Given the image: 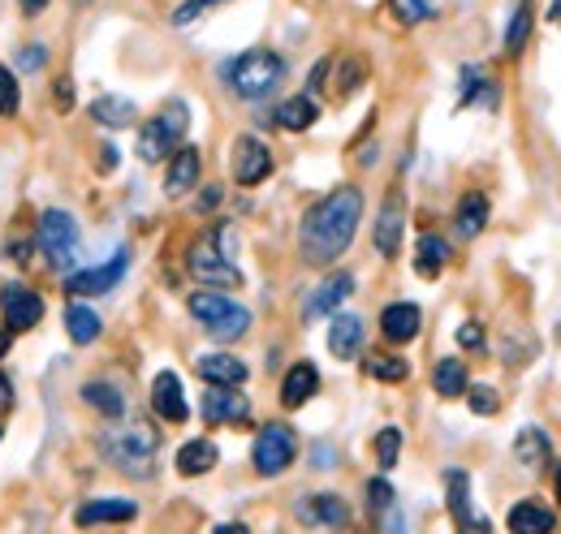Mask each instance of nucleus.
Segmentation results:
<instances>
[{"label": "nucleus", "mask_w": 561, "mask_h": 534, "mask_svg": "<svg viewBox=\"0 0 561 534\" xmlns=\"http://www.w3.org/2000/svg\"><path fill=\"white\" fill-rule=\"evenodd\" d=\"M367 375L380 380V384H402L411 375V362L407 358H393V353H371L367 358Z\"/></svg>", "instance_id": "37"}, {"label": "nucleus", "mask_w": 561, "mask_h": 534, "mask_svg": "<svg viewBox=\"0 0 561 534\" xmlns=\"http://www.w3.org/2000/svg\"><path fill=\"white\" fill-rule=\"evenodd\" d=\"M553 491H558V500H561V466H558V474H553Z\"/></svg>", "instance_id": "51"}, {"label": "nucleus", "mask_w": 561, "mask_h": 534, "mask_svg": "<svg viewBox=\"0 0 561 534\" xmlns=\"http://www.w3.org/2000/svg\"><path fill=\"white\" fill-rule=\"evenodd\" d=\"M44 53H48V48H39V44H31V48H22V57H18V66H22V69H39V66H44Z\"/></svg>", "instance_id": "45"}, {"label": "nucleus", "mask_w": 561, "mask_h": 534, "mask_svg": "<svg viewBox=\"0 0 561 534\" xmlns=\"http://www.w3.org/2000/svg\"><path fill=\"white\" fill-rule=\"evenodd\" d=\"M458 345H462V349H484V324H480V320H467V324L458 328Z\"/></svg>", "instance_id": "43"}, {"label": "nucleus", "mask_w": 561, "mask_h": 534, "mask_svg": "<svg viewBox=\"0 0 561 534\" xmlns=\"http://www.w3.org/2000/svg\"><path fill=\"white\" fill-rule=\"evenodd\" d=\"M307 522H316V526H329V531H342L346 522H351V509H346V500L342 496H307V504L298 509Z\"/></svg>", "instance_id": "24"}, {"label": "nucleus", "mask_w": 561, "mask_h": 534, "mask_svg": "<svg viewBox=\"0 0 561 534\" xmlns=\"http://www.w3.org/2000/svg\"><path fill=\"white\" fill-rule=\"evenodd\" d=\"M531 26H536V4H531V0H518L514 18H510V26H505V53H510V57L527 48V39H531Z\"/></svg>", "instance_id": "36"}, {"label": "nucleus", "mask_w": 561, "mask_h": 534, "mask_svg": "<svg viewBox=\"0 0 561 534\" xmlns=\"http://www.w3.org/2000/svg\"><path fill=\"white\" fill-rule=\"evenodd\" d=\"M420 324H423V315L415 302H393V306L380 311V333H385L389 345H407V340H415V336H420Z\"/></svg>", "instance_id": "18"}, {"label": "nucleus", "mask_w": 561, "mask_h": 534, "mask_svg": "<svg viewBox=\"0 0 561 534\" xmlns=\"http://www.w3.org/2000/svg\"><path fill=\"white\" fill-rule=\"evenodd\" d=\"M294 457H298V436H294V427H285V422H268V427L255 436L251 462H255V469H260L264 478L285 474V469L294 466Z\"/></svg>", "instance_id": "8"}, {"label": "nucleus", "mask_w": 561, "mask_h": 534, "mask_svg": "<svg viewBox=\"0 0 561 534\" xmlns=\"http://www.w3.org/2000/svg\"><path fill=\"white\" fill-rule=\"evenodd\" d=\"M18 104H22V95H18V82H13V73L0 66V117H13L18 113Z\"/></svg>", "instance_id": "42"}, {"label": "nucleus", "mask_w": 561, "mask_h": 534, "mask_svg": "<svg viewBox=\"0 0 561 534\" xmlns=\"http://www.w3.org/2000/svg\"><path fill=\"white\" fill-rule=\"evenodd\" d=\"M445 264H449V242L440 233H423L420 246H415V271L423 280H436L445 271Z\"/></svg>", "instance_id": "30"}, {"label": "nucleus", "mask_w": 561, "mask_h": 534, "mask_svg": "<svg viewBox=\"0 0 561 534\" xmlns=\"http://www.w3.org/2000/svg\"><path fill=\"white\" fill-rule=\"evenodd\" d=\"M432 388L440 397H467V367L458 358H440L432 371Z\"/></svg>", "instance_id": "35"}, {"label": "nucleus", "mask_w": 561, "mask_h": 534, "mask_svg": "<svg viewBox=\"0 0 561 534\" xmlns=\"http://www.w3.org/2000/svg\"><path fill=\"white\" fill-rule=\"evenodd\" d=\"M191 315L204 324V333L216 336V340H238L251 328V311L242 302H233L229 293H216V289H204V293H191Z\"/></svg>", "instance_id": "5"}, {"label": "nucleus", "mask_w": 561, "mask_h": 534, "mask_svg": "<svg viewBox=\"0 0 561 534\" xmlns=\"http://www.w3.org/2000/svg\"><path fill=\"white\" fill-rule=\"evenodd\" d=\"M186 126H191V108L182 100H169L147 126L139 130V160L142 164H160L164 155H173L186 138Z\"/></svg>", "instance_id": "6"}, {"label": "nucleus", "mask_w": 561, "mask_h": 534, "mask_svg": "<svg viewBox=\"0 0 561 534\" xmlns=\"http://www.w3.org/2000/svg\"><path fill=\"white\" fill-rule=\"evenodd\" d=\"M82 400H87L91 409L108 414V418H122V414H126V397H122V388H117V384H108V380H91V384H82Z\"/></svg>", "instance_id": "33"}, {"label": "nucleus", "mask_w": 561, "mask_h": 534, "mask_svg": "<svg viewBox=\"0 0 561 534\" xmlns=\"http://www.w3.org/2000/svg\"><path fill=\"white\" fill-rule=\"evenodd\" d=\"M186 267L199 285H211V289H238L242 285V271L233 264V229L229 224H216L208 229L191 255H186Z\"/></svg>", "instance_id": "3"}, {"label": "nucleus", "mask_w": 561, "mask_h": 534, "mask_svg": "<svg viewBox=\"0 0 561 534\" xmlns=\"http://www.w3.org/2000/svg\"><path fill=\"white\" fill-rule=\"evenodd\" d=\"M35 242H39V255L48 259L53 271H66V276H70L73 259H78V224H73L70 211H61V207L44 211Z\"/></svg>", "instance_id": "7"}, {"label": "nucleus", "mask_w": 561, "mask_h": 534, "mask_svg": "<svg viewBox=\"0 0 561 534\" xmlns=\"http://www.w3.org/2000/svg\"><path fill=\"white\" fill-rule=\"evenodd\" d=\"M0 320H4V333H31L44 320V298L31 285H4L0 289Z\"/></svg>", "instance_id": "10"}, {"label": "nucleus", "mask_w": 561, "mask_h": 534, "mask_svg": "<svg viewBox=\"0 0 561 534\" xmlns=\"http://www.w3.org/2000/svg\"><path fill=\"white\" fill-rule=\"evenodd\" d=\"M126 267H130V251L122 246V251H117L108 264L70 271V276H66V293H73V302H82V298H100V293H113V289L122 285Z\"/></svg>", "instance_id": "9"}, {"label": "nucleus", "mask_w": 561, "mask_h": 534, "mask_svg": "<svg viewBox=\"0 0 561 534\" xmlns=\"http://www.w3.org/2000/svg\"><path fill=\"white\" fill-rule=\"evenodd\" d=\"M4 409H13V384H9V375L0 371V414Z\"/></svg>", "instance_id": "46"}, {"label": "nucleus", "mask_w": 561, "mask_h": 534, "mask_svg": "<svg viewBox=\"0 0 561 534\" xmlns=\"http://www.w3.org/2000/svg\"><path fill=\"white\" fill-rule=\"evenodd\" d=\"M324 78H329V61H320L311 69V91H324Z\"/></svg>", "instance_id": "47"}, {"label": "nucleus", "mask_w": 561, "mask_h": 534, "mask_svg": "<svg viewBox=\"0 0 561 534\" xmlns=\"http://www.w3.org/2000/svg\"><path fill=\"white\" fill-rule=\"evenodd\" d=\"M549 22H561V0H553V4H549Z\"/></svg>", "instance_id": "49"}, {"label": "nucleus", "mask_w": 561, "mask_h": 534, "mask_svg": "<svg viewBox=\"0 0 561 534\" xmlns=\"http://www.w3.org/2000/svg\"><path fill=\"white\" fill-rule=\"evenodd\" d=\"M251 418V400L238 388H208L204 397V422L208 427H225V422H247Z\"/></svg>", "instance_id": "16"}, {"label": "nucleus", "mask_w": 561, "mask_h": 534, "mask_svg": "<svg viewBox=\"0 0 561 534\" xmlns=\"http://www.w3.org/2000/svg\"><path fill=\"white\" fill-rule=\"evenodd\" d=\"M211 534H247V526L242 522H225V526H216Z\"/></svg>", "instance_id": "48"}, {"label": "nucleus", "mask_w": 561, "mask_h": 534, "mask_svg": "<svg viewBox=\"0 0 561 534\" xmlns=\"http://www.w3.org/2000/svg\"><path fill=\"white\" fill-rule=\"evenodd\" d=\"M458 104H462V108H471V104L496 108V82H492L480 66H467L462 69V100H458Z\"/></svg>", "instance_id": "32"}, {"label": "nucleus", "mask_w": 561, "mask_h": 534, "mask_svg": "<svg viewBox=\"0 0 561 534\" xmlns=\"http://www.w3.org/2000/svg\"><path fill=\"white\" fill-rule=\"evenodd\" d=\"M220 78L229 82V91H233L238 100H264V95H273L280 86L285 61H280L277 53H268V48H251V53L225 61V66H220Z\"/></svg>", "instance_id": "4"}, {"label": "nucleus", "mask_w": 561, "mask_h": 534, "mask_svg": "<svg viewBox=\"0 0 561 534\" xmlns=\"http://www.w3.org/2000/svg\"><path fill=\"white\" fill-rule=\"evenodd\" d=\"M4 345H9V333H0V353H4Z\"/></svg>", "instance_id": "52"}, {"label": "nucleus", "mask_w": 561, "mask_h": 534, "mask_svg": "<svg viewBox=\"0 0 561 534\" xmlns=\"http://www.w3.org/2000/svg\"><path fill=\"white\" fill-rule=\"evenodd\" d=\"M139 518V504L135 500H122V496H104V500H87L73 522L78 526H113V522H135Z\"/></svg>", "instance_id": "15"}, {"label": "nucleus", "mask_w": 561, "mask_h": 534, "mask_svg": "<svg viewBox=\"0 0 561 534\" xmlns=\"http://www.w3.org/2000/svg\"><path fill=\"white\" fill-rule=\"evenodd\" d=\"M53 95H57V108H61V113H70L73 108V82L70 78H57V82H53Z\"/></svg>", "instance_id": "44"}, {"label": "nucleus", "mask_w": 561, "mask_h": 534, "mask_svg": "<svg viewBox=\"0 0 561 534\" xmlns=\"http://www.w3.org/2000/svg\"><path fill=\"white\" fill-rule=\"evenodd\" d=\"M389 9H393V18L402 26H420L436 13V0H389Z\"/></svg>", "instance_id": "38"}, {"label": "nucleus", "mask_w": 561, "mask_h": 534, "mask_svg": "<svg viewBox=\"0 0 561 534\" xmlns=\"http://www.w3.org/2000/svg\"><path fill=\"white\" fill-rule=\"evenodd\" d=\"M510 534H553L558 531V518H553V509H545L540 500H518L514 509H510Z\"/></svg>", "instance_id": "23"}, {"label": "nucleus", "mask_w": 561, "mask_h": 534, "mask_svg": "<svg viewBox=\"0 0 561 534\" xmlns=\"http://www.w3.org/2000/svg\"><path fill=\"white\" fill-rule=\"evenodd\" d=\"M320 121V108H316V100L311 95H294V100H285L277 108V126L289 134H302L311 130Z\"/></svg>", "instance_id": "31"}, {"label": "nucleus", "mask_w": 561, "mask_h": 534, "mask_svg": "<svg viewBox=\"0 0 561 534\" xmlns=\"http://www.w3.org/2000/svg\"><path fill=\"white\" fill-rule=\"evenodd\" d=\"M268 173H273V151H268V142L255 138V134H242V138L233 142V182H238V186H260V182H268Z\"/></svg>", "instance_id": "11"}, {"label": "nucleus", "mask_w": 561, "mask_h": 534, "mask_svg": "<svg viewBox=\"0 0 561 534\" xmlns=\"http://www.w3.org/2000/svg\"><path fill=\"white\" fill-rule=\"evenodd\" d=\"M151 409L164 418V422H186L191 418V405L182 397V380L173 375V371H160L156 380H151Z\"/></svg>", "instance_id": "14"}, {"label": "nucleus", "mask_w": 561, "mask_h": 534, "mask_svg": "<svg viewBox=\"0 0 561 534\" xmlns=\"http://www.w3.org/2000/svg\"><path fill=\"white\" fill-rule=\"evenodd\" d=\"M66 333H70L73 345H91L95 336L104 333V324H100V315H95L91 306L70 302V306H66Z\"/></svg>", "instance_id": "34"}, {"label": "nucleus", "mask_w": 561, "mask_h": 534, "mask_svg": "<svg viewBox=\"0 0 561 534\" xmlns=\"http://www.w3.org/2000/svg\"><path fill=\"white\" fill-rule=\"evenodd\" d=\"M100 449H104V457L122 469V474H130V478H151V469H156V449H160V431H156L147 418H130V422L104 431Z\"/></svg>", "instance_id": "2"}, {"label": "nucleus", "mask_w": 561, "mask_h": 534, "mask_svg": "<svg viewBox=\"0 0 561 534\" xmlns=\"http://www.w3.org/2000/svg\"><path fill=\"white\" fill-rule=\"evenodd\" d=\"M26 4V13H35V9H44V0H22Z\"/></svg>", "instance_id": "50"}, {"label": "nucleus", "mask_w": 561, "mask_h": 534, "mask_svg": "<svg viewBox=\"0 0 561 534\" xmlns=\"http://www.w3.org/2000/svg\"><path fill=\"white\" fill-rule=\"evenodd\" d=\"M358 349H363V320L358 315H337L333 328H329V353L351 362V358H358Z\"/></svg>", "instance_id": "25"}, {"label": "nucleus", "mask_w": 561, "mask_h": 534, "mask_svg": "<svg viewBox=\"0 0 561 534\" xmlns=\"http://www.w3.org/2000/svg\"><path fill=\"white\" fill-rule=\"evenodd\" d=\"M354 293V276L351 271H333V276H324V285L311 293V302H307V320H320V315H333L346 298Z\"/></svg>", "instance_id": "22"}, {"label": "nucleus", "mask_w": 561, "mask_h": 534, "mask_svg": "<svg viewBox=\"0 0 561 534\" xmlns=\"http://www.w3.org/2000/svg\"><path fill=\"white\" fill-rule=\"evenodd\" d=\"M398 453H402V427H385L376 436V466L393 469L398 466Z\"/></svg>", "instance_id": "39"}, {"label": "nucleus", "mask_w": 561, "mask_h": 534, "mask_svg": "<svg viewBox=\"0 0 561 534\" xmlns=\"http://www.w3.org/2000/svg\"><path fill=\"white\" fill-rule=\"evenodd\" d=\"M316 393H320V371H316V362H294V367L285 371V380H280V405H285V409H298V405H307Z\"/></svg>", "instance_id": "20"}, {"label": "nucleus", "mask_w": 561, "mask_h": 534, "mask_svg": "<svg viewBox=\"0 0 561 534\" xmlns=\"http://www.w3.org/2000/svg\"><path fill=\"white\" fill-rule=\"evenodd\" d=\"M199 169H204L199 151H195V147H178L173 160H169V173H164V190H169L173 199H182L186 190L199 186Z\"/></svg>", "instance_id": "21"}, {"label": "nucleus", "mask_w": 561, "mask_h": 534, "mask_svg": "<svg viewBox=\"0 0 561 534\" xmlns=\"http://www.w3.org/2000/svg\"><path fill=\"white\" fill-rule=\"evenodd\" d=\"M216 462H220V453H216L211 440H186V444L178 449V474H182V478H199V474H208Z\"/></svg>", "instance_id": "28"}, {"label": "nucleus", "mask_w": 561, "mask_h": 534, "mask_svg": "<svg viewBox=\"0 0 561 534\" xmlns=\"http://www.w3.org/2000/svg\"><path fill=\"white\" fill-rule=\"evenodd\" d=\"M363 220V190L358 186H337L316 202L302 224H298V251L311 267H329L351 251L354 233Z\"/></svg>", "instance_id": "1"}, {"label": "nucleus", "mask_w": 561, "mask_h": 534, "mask_svg": "<svg viewBox=\"0 0 561 534\" xmlns=\"http://www.w3.org/2000/svg\"><path fill=\"white\" fill-rule=\"evenodd\" d=\"M247 362L233 353H204L199 358V380H208L211 388H242L247 384Z\"/></svg>", "instance_id": "19"}, {"label": "nucleus", "mask_w": 561, "mask_h": 534, "mask_svg": "<svg viewBox=\"0 0 561 534\" xmlns=\"http://www.w3.org/2000/svg\"><path fill=\"white\" fill-rule=\"evenodd\" d=\"M216 4H229V0H186V4H178V9H173V26H191L195 18H204Z\"/></svg>", "instance_id": "41"}, {"label": "nucleus", "mask_w": 561, "mask_h": 534, "mask_svg": "<svg viewBox=\"0 0 561 534\" xmlns=\"http://www.w3.org/2000/svg\"><path fill=\"white\" fill-rule=\"evenodd\" d=\"M135 117H139L135 100H122V95H100L91 104V121H100L104 130H126V126H135Z\"/></svg>", "instance_id": "26"}, {"label": "nucleus", "mask_w": 561, "mask_h": 534, "mask_svg": "<svg viewBox=\"0 0 561 534\" xmlns=\"http://www.w3.org/2000/svg\"><path fill=\"white\" fill-rule=\"evenodd\" d=\"M445 487H449V513H454L458 534H489V522L476 518V504H471V478L462 469H449Z\"/></svg>", "instance_id": "12"}, {"label": "nucleus", "mask_w": 561, "mask_h": 534, "mask_svg": "<svg viewBox=\"0 0 561 534\" xmlns=\"http://www.w3.org/2000/svg\"><path fill=\"white\" fill-rule=\"evenodd\" d=\"M402 224H407V207H402V195H389L385 207H380V216H376V251L385 255V259H393L398 255V246H402Z\"/></svg>", "instance_id": "17"}, {"label": "nucleus", "mask_w": 561, "mask_h": 534, "mask_svg": "<svg viewBox=\"0 0 561 534\" xmlns=\"http://www.w3.org/2000/svg\"><path fill=\"white\" fill-rule=\"evenodd\" d=\"M367 513L380 526V534H407L402 509H398V491L389 487V478H371L367 483Z\"/></svg>", "instance_id": "13"}, {"label": "nucleus", "mask_w": 561, "mask_h": 534, "mask_svg": "<svg viewBox=\"0 0 561 534\" xmlns=\"http://www.w3.org/2000/svg\"><path fill=\"white\" fill-rule=\"evenodd\" d=\"M514 457L527 469H540L553 457V444H549V436H545L540 427H523V431L514 436Z\"/></svg>", "instance_id": "29"}, {"label": "nucleus", "mask_w": 561, "mask_h": 534, "mask_svg": "<svg viewBox=\"0 0 561 534\" xmlns=\"http://www.w3.org/2000/svg\"><path fill=\"white\" fill-rule=\"evenodd\" d=\"M489 195H480V190H471V195H462L458 202V211H454V224H458V237H480L484 233V224H489Z\"/></svg>", "instance_id": "27"}, {"label": "nucleus", "mask_w": 561, "mask_h": 534, "mask_svg": "<svg viewBox=\"0 0 561 534\" xmlns=\"http://www.w3.org/2000/svg\"><path fill=\"white\" fill-rule=\"evenodd\" d=\"M467 405H471L480 418H492V414L501 409V400H496V388H489V384H476V388H467Z\"/></svg>", "instance_id": "40"}]
</instances>
